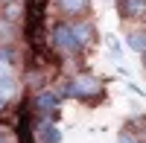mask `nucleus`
Segmentation results:
<instances>
[{
	"label": "nucleus",
	"mask_w": 146,
	"mask_h": 143,
	"mask_svg": "<svg viewBox=\"0 0 146 143\" xmlns=\"http://www.w3.org/2000/svg\"><path fill=\"white\" fill-rule=\"evenodd\" d=\"M64 97H70V99L102 97V82L96 76H91V73H76L70 82H64Z\"/></svg>",
	"instance_id": "nucleus-1"
},
{
	"label": "nucleus",
	"mask_w": 146,
	"mask_h": 143,
	"mask_svg": "<svg viewBox=\"0 0 146 143\" xmlns=\"http://www.w3.org/2000/svg\"><path fill=\"white\" fill-rule=\"evenodd\" d=\"M53 47H56L62 56L82 53L79 44H76V38H73V32H70V23H58V26H56V32H53Z\"/></svg>",
	"instance_id": "nucleus-2"
},
{
	"label": "nucleus",
	"mask_w": 146,
	"mask_h": 143,
	"mask_svg": "<svg viewBox=\"0 0 146 143\" xmlns=\"http://www.w3.org/2000/svg\"><path fill=\"white\" fill-rule=\"evenodd\" d=\"M35 108L44 114V120L56 123V117H58V97L53 91H38V93H35Z\"/></svg>",
	"instance_id": "nucleus-3"
},
{
	"label": "nucleus",
	"mask_w": 146,
	"mask_h": 143,
	"mask_svg": "<svg viewBox=\"0 0 146 143\" xmlns=\"http://www.w3.org/2000/svg\"><path fill=\"white\" fill-rule=\"evenodd\" d=\"M70 32H73V38H76L79 50H88V47H91V41H94V26H91V23H85V21L70 23Z\"/></svg>",
	"instance_id": "nucleus-4"
},
{
	"label": "nucleus",
	"mask_w": 146,
	"mask_h": 143,
	"mask_svg": "<svg viewBox=\"0 0 146 143\" xmlns=\"http://www.w3.org/2000/svg\"><path fill=\"white\" fill-rule=\"evenodd\" d=\"M38 140L41 143H62V132L53 120H41L38 123Z\"/></svg>",
	"instance_id": "nucleus-5"
},
{
	"label": "nucleus",
	"mask_w": 146,
	"mask_h": 143,
	"mask_svg": "<svg viewBox=\"0 0 146 143\" xmlns=\"http://www.w3.org/2000/svg\"><path fill=\"white\" fill-rule=\"evenodd\" d=\"M58 9H62V15L73 18V15H82L85 9H88V0H56Z\"/></svg>",
	"instance_id": "nucleus-6"
},
{
	"label": "nucleus",
	"mask_w": 146,
	"mask_h": 143,
	"mask_svg": "<svg viewBox=\"0 0 146 143\" xmlns=\"http://www.w3.org/2000/svg\"><path fill=\"white\" fill-rule=\"evenodd\" d=\"M126 18H143L146 15V0H123V6H120Z\"/></svg>",
	"instance_id": "nucleus-7"
},
{
	"label": "nucleus",
	"mask_w": 146,
	"mask_h": 143,
	"mask_svg": "<svg viewBox=\"0 0 146 143\" xmlns=\"http://www.w3.org/2000/svg\"><path fill=\"white\" fill-rule=\"evenodd\" d=\"M18 93H21V88H18V82H15V79H6V82H0V99H3V102H12V99H18Z\"/></svg>",
	"instance_id": "nucleus-8"
},
{
	"label": "nucleus",
	"mask_w": 146,
	"mask_h": 143,
	"mask_svg": "<svg viewBox=\"0 0 146 143\" xmlns=\"http://www.w3.org/2000/svg\"><path fill=\"white\" fill-rule=\"evenodd\" d=\"M21 15H23L21 0H9V3H6V9H3V18H6V23H15V21H21Z\"/></svg>",
	"instance_id": "nucleus-9"
},
{
	"label": "nucleus",
	"mask_w": 146,
	"mask_h": 143,
	"mask_svg": "<svg viewBox=\"0 0 146 143\" xmlns=\"http://www.w3.org/2000/svg\"><path fill=\"white\" fill-rule=\"evenodd\" d=\"M129 47L137 53H146V29H135L129 32Z\"/></svg>",
	"instance_id": "nucleus-10"
},
{
	"label": "nucleus",
	"mask_w": 146,
	"mask_h": 143,
	"mask_svg": "<svg viewBox=\"0 0 146 143\" xmlns=\"http://www.w3.org/2000/svg\"><path fill=\"white\" fill-rule=\"evenodd\" d=\"M6 79H15V64L12 62H0V82Z\"/></svg>",
	"instance_id": "nucleus-11"
},
{
	"label": "nucleus",
	"mask_w": 146,
	"mask_h": 143,
	"mask_svg": "<svg viewBox=\"0 0 146 143\" xmlns=\"http://www.w3.org/2000/svg\"><path fill=\"white\" fill-rule=\"evenodd\" d=\"M117 143H140V134H135V132H120V137H117Z\"/></svg>",
	"instance_id": "nucleus-12"
},
{
	"label": "nucleus",
	"mask_w": 146,
	"mask_h": 143,
	"mask_svg": "<svg viewBox=\"0 0 146 143\" xmlns=\"http://www.w3.org/2000/svg\"><path fill=\"white\" fill-rule=\"evenodd\" d=\"M105 44H108V50H111V56H114V58L123 53V50H120V41L114 38V35H108V38H105Z\"/></svg>",
	"instance_id": "nucleus-13"
},
{
	"label": "nucleus",
	"mask_w": 146,
	"mask_h": 143,
	"mask_svg": "<svg viewBox=\"0 0 146 143\" xmlns=\"http://www.w3.org/2000/svg\"><path fill=\"white\" fill-rule=\"evenodd\" d=\"M0 143H12V137H9V132H6L3 126H0Z\"/></svg>",
	"instance_id": "nucleus-14"
},
{
	"label": "nucleus",
	"mask_w": 146,
	"mask_h": 143,
	"mask_svg": "<svg viewBox=\"0 0 146 143\" xmlns=\"http://www.w3.org/2000/svg\"><path fill=\"white\" fill-rule=\"evenodd\" d=\"M3 105H6V102H3V99H0V111H3Z\"/></svg>",
	"instance_id": "nucleus-15"
},
{
	"label": "nucleus",
	"mask_w": 146,
	"mask_h": 143,
	"mask_svg": "<svg viewBox=\"0 0 146 143\" xmlns=\"http://www.w3.org/2000/svg\"><path fill=\"white\" fill-rule=\"evenodd\" d=\"M140 56H143V62H146V53H140Z\"/></svg>",
	"instance_id": "nucleus-16"
},
{
	"label": "nucleus",
	"mask_w": 146,
	"mask_h": 143,
	"mask_svg": "<svg viewBox=\"0 0 146 143\" xmlns=\"http://www.w3.org/2000/svg\"><path fill=\"white\" fill-rule=\"evenodd\" d=\"M3 3H9V0H3Z\"/></svg>",
	"instance_id": "nucleus-17"
}]
</instances>
